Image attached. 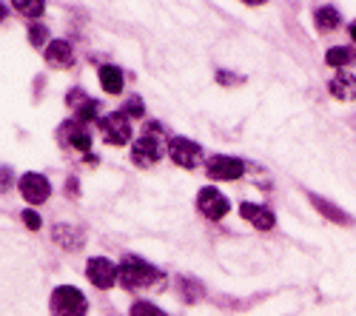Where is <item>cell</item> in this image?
Wrapping results in <instances>:
<instances>
[{"label": "cell", "instance_id": "7c38bea8", "mask_svg": "<svg viewBox=\"0 0 356 316\" xmlns=\"http://www.w3.org/2000/svg\"><path fill=\"white\" fill-rule=\"evenodd\" d=\"M46 60L54 69H69L74 63V51H72V46L66 40H51L46 46Z\"/></svg>", "mask_w": 356, "mask_h": 316}, {"label": "cell", "instance_id": "ffe728a7", "mask_svg": "<svg viewBox=\"0 0 356 316\" xmlns=\"http://www.w3.org/2000/svg\"><path fill=\"white\" fill-rule=\"evenodd\" d=\"M29 43H32V46H49L51 40H49V32H46V28L40 26V23H29Z\"/></svg>", "mask_w": 356, "mask_h": 316}, {"label": "cell", "instance_id": "5b68a950", "mask_svg": "<svg viewBox=\"0 0 356 316\" xmlns=\"http://www.w3.org/2000/svg\"><path fill=\"white\" fill-rule=\"evenodd\" d=\"M197 208L202 217H209V219H222L228 211H231V203H228V197L211 185H205L200 188L197 194Z\"/></svg>", "mask_w": 356, "mask_h": 316}, {"label": "cell", "instance_id": "9c48e42d", "mask_svg": "<svg viewBox=\"0 0 356 316\" xmlns=\"http://www.w3.org/2000/svg\"><path fill=\"white\" fill-rule=\"evenodd\" d=\"M20 194H23L26 203L40 206V203H46V199H49L51 185H49V180L43 174H23L20 177Z\"/></svg>", "mask_w": 356, "mask_h": 316}, {"label": "cell", "instance_id": "277c9868", "mask_svg": "<svg viewBox=\"0 0 356 316\" xmlns=\"http://www.w3.org/2000/svg\"><path fill=\"white\" fill-rule=\"evenodd\" d=\"M205 171H209L211 180H222V183H234L243 177L245 171V163L240 157H228V154H214L209 157V163H205Z\"/></svg>", "mask_w": 356, "mask_h": 316}, {"label": "cell", "instance_id": "d6986e66", "mask_svg": "<svg viewBox=\"0 0 356 316\" xmlns=\"http://www.w3.org/2000/svg\"><path fill=\"white\" fill-rule=\"evenodd\" d=\"M74 111H77V123H92V120L100 117V103L97 100H86Z\"/></svg>", "mask_w": 356, "mask_h": 316}, {"label": "cell", "instance_id": "484cf974", "mask_svg": "<svg viewBox=\"0 0 356 316\" xmlns=\"http://www.w3.org/2000/svg\"><path fill=\"white\" fill-rule=\"evenodd\" d=\"M350 38H353V40H356V23H353V26H350Z\"/></svg>", "mask_w": 356, "mask_h": 316}, {"label": "cell", "instance_id": "5bb4252c", "mask_svg": "<svg viewBox=\"0 0 356 316\" xmlns=\"http://www.w3.org/2000/svg\"><path fill=\"white\" fill-rule=\"evenodd\" d=\"M51 237H54L57 245H63L66 251H77L83 245V231L74 228V225H57Z\"/></svg>", "mask_w": 356, "mask_h": 316}, {"label": "cell", "instance_id": "7402d4cb", "mask_svg": "<svg viewBox=\"0 0 356 316\" xmlns=\"http://www.w3.org/2000/svg\"><path fill=\"white\" fill-rule=\"evenodd\" d=\"M17 12H23L26 17H40L46 12V3H40V0H32V3H15Z\"/></svg>", "mask_w": 356, "mask_h": 316}, {"label": "cell", "instance_id": "ba28073f", "mask_svg": "<svg viewBox=\"0 0 356 316\" xmlns=\"http://www.w3.org/2000/svg\"><path fill=\"white\" fill-rule=\"evenodd\" d=\"M160 157H163V146H160L157 134H143V137L134 142V149H131V163L140 165V168L154 165Z\"/></svg>", "mask_w": 356, "mask_h": 316}, {"label": "cell", "instance_id": "6da1fadb", "mask_svg": "<svg viewBox=\"0 0 356 316\" xmlns=\"http://www.w3.org/2000/svg\"><path fill=\"white\" fill-rule=\"evenodd\" d=\"M120 282L126 288H152V285H163V274L140 256H126L120 263Z\"/></svg>", "mask_w": 356, "mask_h": 316}, {"label": "cell", "instance_id": "3957f363", "mask_svg": "<svg viewBox=\"0 0 356 316\" xmlns=\"http://www.w3.org/2000/svg\"><path fill=\"white\" fill-rule=\"evenodd\" d=\"M86 276L95 288L108 291L117 285V279H120V265H114L111 260H106V256H92V260L86 263Z\"/></svg>", "mask_w": 356, "mask_h": 316}, {"label": "cell", "instance_id": "8fae6325", "mask_svg": "<svg viewBox=\"0 0 356 316\" xmlns=\"http://www.w3.org/2000/svg\"><path fill=\"white\" fill-rule=\"evenodd\" d=\"M240 217H243L245 222H251L254 228H259V231H271L274 222H277L268 208L254 206V203H243V206H240Z\"/></svg>", "mask_w": 356, "mask_h": 316}, {"label": "cell", "instance_id": "603a6c76", "mask_svg": "<svg viewBox=\"0 0 356 316\" xmlns=\"http://www.w3.org/2000/svg\"><path fill=\"white\" fill-rule=\"evenodd\" d=\"M143 111H145V106H143L140 97H131V100L126 103V108H123L126 117H143Z\"/></svg>", "mask_w": 356, "mask_h": 316}, {"label": "cell", "instance_id": "e0dca14e", "mask_svg": "<svg viewBox=\"0 0 356 316\" xmlns=\"http://www.w3.org/2000/svg\"><path fill=\"white\" fill-rule=\"evenodd\" d=\"M316 28H319V32H334V28L339 26V12H337V6H319L316 9Z\"/></svg>", "mask_w": 356, "mask_h": 316}, {"label": "cell", "instance_id": "44dd1931", "mask_svg": "<svg viewBox=\"0 0 356 316\" xmlns=\"http://www.w3.org/2000/svg\"><path fill=\"white\" fill-rule=\"evenodd\" d=\"M131 316H165V313L152 302H134L131 305Z\"/></svg>", "mask_w": 356, "mask_h": 316}, {"label": "cell", "instance_id": "52a82bcc", "mask_svg": "<svg viewBox=\"0 0 356 316\" xmlns=\"http://www.w3.org/2000/svg\"><path fill=\"white\" fill-rule=\"evenodd\" d=\"M168 157L180 168H197L202 160V149L188 137H171L168 140Z\"/></svg>", "mask_w": 356, "mask_h": 316}, {"label": "cell", "instance_id": "cb8c5ba5", "mask_svg": "<svg viewBox=\"0 0 356 316\" xmlns=\"http://www.w3.org/2000/svg\"><path fill=\"white\" fill-rule=\"evenodd\" d=\"M20 217H23V222H26L29 228H32V231H38V228L43 225V219H40V214H38V211H29V208H26Z\"/></svg>", "mask_w": 356, "mask_h": 316}, {"label": "cell", "instance_id": "9a60e30c", "mask_svg": "<svg viewBox=\"0 0 356 316\" xmlns=\"http://www.w3.org/2000/svg\"><path fill=\"white\" fill-rule=\"evenodd\" d=\"M311 203H314V208H316L319 214H325L331 222H337V225H350V217H348L345 211H339L334 203H328V199H322V197L311 194Z\"/></svg>", "mask_w": 356, "mask_h": 316}, {"label": "cell", "instance_id": "ac0fdd59", "mask_svg": "<svg viewBox=\"0 0 356 316\" xmlns=\"http://www.w3.org/2000/svg\"><path fill=\"white\" fill-rule=\"evenodd\" d=\"M353 51L350 49H345V46H334V49H328V54H325V60H328V66H334V69H345V66H350L353 63Z\"/></svg>", "mask_w": 356, "mask_h": 316}, {"label": "cell", "instance_id": "8992f818", "mask_svg": "<svg viewBox=\"0 0 356 316\" xmlns=\"http://www.w3.org/2000/svg\"><path fill=\"white\" fill-rule=\"evenodd\" d=\"M100 131H103V140L108 142V146H126V142L131 140V123H129V117L123 111L103 117L100 120Z\"/></svg>", "mask_w": 356, "mask_h": 316}, {"label": "cell", "instance_id": "7a4b0ae2", "mask_svg": "<svg viewBox=\"0 0 356 316\" xmlns=\"http://www.w3.org/2000/svg\"><path fill=\"white\" fill-rule=\"evenodd\" d=\"M49 308H51V316H86L88 302L74 285H60V288L51 291Z\"/></svg>", "mask_w": 356, "mask_h": 316}, {"label": "cell", "instance_id": "2e32d148", "mask_svg": "<svg viewBox=\"0 0 356 316\" xmlns=\"http://www.w3.org/2000/svg\"><path fill=\"white\" fill-rule=\"evenodd\" d=\"M100 83L108 94H120L123 92V72L117 66H100Z\"/></svg>", "mask_w": 356, "mask_h": 316}, {"label": "cell", "instance_id": "30bf717a", "mask_svg": "<svg viewBox=\"0 0 356 316\" xmlns=\"http://www.w3.org/2000/svg\"><path fill=\"white\" fill-rule=\"evenodd\" d=\"M60 142H63V146H72V149L88 154V149H92V134L86 131L83 123L72 120V123H63L60 126Z\"/></svg>", "mask_w": 356, "mask_h": 316}, {"label": "cell", "instance_id": "4fadbf2b", "mask_svg": "<svg viewBox=\"0 0 356 316\" xmlns=\"http://www.w3.org/2000/svg\"><path fill=\"white\" fill-rule=\"evenodd\" d=\"M328 89H331V94H334L337 100L350 103V100H356V77L348 74V72H339V74L328 83Z\"/></svg>", "mask_w": 356, "mask_h": 316}, {"label": "cell", "instance_id": "d4e9b609", "mask_svg": "<svg viewBox=\"0 0 356 316\" xmlns=\"http://www.w3.org/2000/svg\"><path fill=\"white\" fill-rule=\"evenodd\" d=\"M217 80L225 83V85H234V83H243L240 74H231V72H217Z\"/></svg>", "mask_w": 356, "mask_h": 316}]
</instances>
